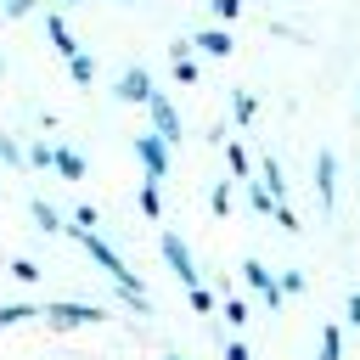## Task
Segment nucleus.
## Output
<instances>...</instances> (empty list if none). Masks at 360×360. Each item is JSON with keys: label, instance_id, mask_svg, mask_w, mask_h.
Instances as JSON below:
<instances>
[{"label": "nucleus", "instance_id": "38", "mask_svg": "<svg viewBox=\"0 0 360 360\" xmlns=\"http://www.w3.org/2000/svg\"><path fill=\"white\" fill-rule=\"evenodd\" d=\"M56 6H79V0H56Z\"/></svg>", "mask_w": 360, "mask_h": 360}, {"label": "nucleus", "instance_id": "22", "mask_svg": "<svg viewBox=\"0 0 360 360\" xmlns=\"http://www.w3.org/2000/svg\"><path fill=\"white\" fill-rule=\"evenodd\" d=\"M186 298H191V309H197V315H214V292H208L202 281H197V287H186Z\"/></svg>", "mask_w": 360, "mask_h": 360}, {"label": "nucleus", "instance_id": "26", "mask_svg": "<svg viewBox=\"0 0 360 360\" xmlns=\"http://www.w3.org/2000/svg\"><path fill=\"white\" fill-rule=\"evenodd\" d=\"M0 163H22V146H17V135H6V129H0Z\"/></svg>", "mask_w": 360, "mask_h": 360}, {"label": "nucleus", "instance_id": "31", "mask_svg": "<svg viewBox=\"0 0 360 360\" xmlns=\"http://www.w3.org/2000/svg\"><path fill=\"white\" fill-rule=\"evenodd\" d=\"M214 214H231V186H214Z\"/></svg>", "mask_w": 360, "mask_h": 360}, {"label": "nucleus", "instance_id": "13", "mask_svg": "<svg viewBox=\"0 0 360 360\" xmlns=\"http://www.w3.org/2000/svg\"><path fill=\"white\" fill-rule=\"evenodd\" d=\"M28 214H34V225H39V231H45V236H62V231H68V219H62V214H56V208H51V202H39V197H34V202H28Z\"/></svg>", "mask_w": 360, "mask_h": 360}, {"label": "nucleus", "instance_id": "3", "mask_svg": "<svg viewBox=\"0 0 360 360\" xmlns=\"http://www.w3.org/2000/svg\"><path fill=\"white\" fill-rule=\"evenodd\" d=\"M135 158H141V169H146V180H163L169 174V141L163 135H135Z\"/></svg>", "mask_w": 360, "mask_h": 360}, {"label": "nucleus", "instance_id": "34", "mask_svg": "<svg viewBox=\"0 0 360 360\" xmlns=\"http://www.w3.org/2000/svg\"><path fill=\"white\" fill-rule=\"evenodd\" d=\"M349 321L360 326V292H349Z\"/></svg>", "mask_w": 360, "mask_h": 360}, {"label": "nucleus", "instance_id": "19", "mask_svg": "<svg viewBox=\"0 0 360 360\" xmlns=\"http://www.w3.org/2000/svg\"><path fill=\"white\" fill-rule=\"evenodd\" d=\"M39 309L34 304H0V326H17V321H34Z\"/></svg>", "mask_w": 360, "mask_h": 360}, {"label": "nucleus", "instance_id": "20", "mask_svg": "<svg viewBox=\"0 0 360 360\" xmlns=\"http://www.w3.org/2000/svg\"><path fill=\"white\" fill-rule=\"evenodd\" d=\"M34 11H39V0H0V17H11V22L34 17Z\"/></svg>", "mask_w": 360, "mask_h": 360}, {"label": "nucleus", "instance_id": "14", "mask_svg": "<svg viewBox=\"0 0 360 360\" xmlns=\"http://www.w3.org/2000/svg\"><path fill=\"white\" fill-rule=\"evenodd\" d=\"M68 73H73V84H96V56L73 51V56H68Z\"/></svg>", "mask_w": 360, "mask_h": 360}, {"label": "nucleus", "instance_id": "33", "mask_svg": "<svg viewBox=\"0 0 360 360\" xmlns=\"http://www.w3.org/2000/svg\"><path fill=\"white\" fill-rule=\"evenodd\" d=\"M225 360H248V343H225Z\"/></svg>", "mask_w": 360, "mask_h": 360}, {"label": "nucleus", "instance_id": "27", "mask_svg": "<svg viewBox=\"0 0 360 360\" xmlns=\"http://www.w3.org/2000/svg\"><path fill=\"white\" fill-rule=\"evenodd\" d=\"M225 321H231V326H248V304H242V298H225Z\"/></svg>", "mask_w": 360, "mask_h": 360}, {"label": "nucleus", "instance_id": "28", "mask_svg": "<svg viewBox=\"0 0 360 360\" xmlns=\"http://www.w3.org/2000/svg\"><path fill=\"white\" fill-rule=\"evenodd\" d=\"M225 163H231V174H248V152L242 146H225Z\"/></svg>", "mask_w": 360, "mask_h": 360}, {"label": "nucleus", "instance_id": "30", "mask_svg": "<svg viewBox=\"0 0 360 360\" xmlns=\"http://www.w3.org/2000/svg\"><path fill=\"white\" fill-rule=\"evenodd\" d=\"M270 214H276V225H281V231H298V214H292V208H287V202H276V208H270Z\"/></svg>", "mask_w": 360, "mask_h": 360}, {"label": "nucleus", "instance_id": "6", "mask_svg": "<svg viewBox=\"0 0 360 360\" xmlns=\"http://www.w3.org/2000/svg\"><path fill=\"white\" fill-rule=\"evenodd\" d=\"M158 248H163V259H169V270L180 276V287H197V264H191V248L174 236V231H163L158 236Z\"/></svg>", "mask_w": 360, "mask_h": 360}, {"label": "nucleus", "instance_id": "25", "mask_svg": "<svg viewBox=\"0 0 360 360\" xmlns=\"http://www.w3.org/2000/svg\"><path fill=\"white\" fill-rule=\"evenodd\" d=\"M276 287H281V298H287V292H304V270H281Z\"/></svg>", "mask_w": 360, "mask_h": 360}, {"label": "nucleus", "instance_id": "7", "mask_svg": "<svg viewBox=\"0 0 360 360\" xmlns=\"http://www.w3.org/2000/svg\"><path fill=\"white\" fill-rule=\"evenodd\" d=\"M315 191H321V208H332L338 202V158L321 146L315 152Z\"/></svg>", "mask_w": 360, "mask_h": 360}, {"label": "nucleus", "instance_id": "36", "mask_svg": "<svg viewBox=\"0 0 360 360\" xmlns=\"http://www.w3.org/2000/svg\"><path fill=\"white\" fill-rule=\"evenodd\" d=\"M163 360H186V354H163Z\"/></svg>", "mask_w": 360, "mask_h": 360}, {"label": "nucleus", "instance_id": "24", "mask_svg": "<svg viewBox=\"0 0 360 360\" xmlns=\"http://www.w3.org/2000/svg\"><path fill=\"white\" fill-rule=\"evenodd\" d=\"M11 276H17V281H39V264H34V259H22V253H17V259H11Z\"/></svg>", "mask_w": 360, "mask_h": 360}, {"label": "nucleus", "instance_id": "11", "mask_svg": "<svg viewBox=\"0 0 360 360\" xmlns=\"http://www.w3.org/2000/svg\"><path fill=\"white\" fill-rule=\"evenodd\" d=\"M169 56H174V79H180V84H197V73H202V68H197V56H191V39H174V45H169Z\"/></svg>", "mask_w": 360, "mask_h": 360}, {"label": "nucleus", "instance_id": "4", "mask_svg": "<svg viewBox=\"0 0 360 360\" xmlns=\"http://www.w3.org/2000/svg\"><path fill=\"white\" fill-rule=\"evenodd\" d=\"M39 315H45V321H56V326H96V321H107V309H101V304H68V298H62V304H45Z\"/></svg>", "mask_w": 360, "mask_h": 360}, {"label": "nucleus", "instance_id": "12", "mask_svg": "<svg viewBox=\"0 0 360 360\" xmlns=\"http://www.w3.org/2000/svg\"><path fill=\"white\" fill-rule=\"evenodd\" d=\"M191 51H208V56H231V34H225V28H197V34H191Z\"/></svg>", "mask_w": 360, "mask_h": 360}, {"label": "nucleus", "instance_id": "2", "mask_svg": "<svg viewBox=\"0 0 360 360\" xmlns=\"http://www.w3.org/2000/svg\"><path fill=\"white\" fill-rule=\"evenodd\" d=\"M146 112H152V135H163L169 146H180L186 124H180V112H174V101H169L163 90H152V96H146Z\"/></svg>", "mask_w": 360, "mask_h": 360}, {"label": "nucleus", "instance_id": "21", "mask_svg": "<svg viewBox=\"0 0 360 360\" xmlns=\"http://www.w3.org/2000/svg\"><path fill=\"white\" fill-rule=\"evenodd\" d=\"M231 112H236V124H248V118L259 112V101H253L248 90H236V96H231Z\"/></svg>", "mask_w": 360, "mask_h": 360}, {"label": "nucleus", "instance_id": "23", "mask_svg": "<svg viewBox=\"0 0 360 360\" xmlns=\"http://www.w3.org/2000/svg\"><path fill=\"white\" fill-rule=\"evenodd\" d=\"M22 158H28L34 169H51V141H34V146H22Z\"/></svg>", "mask_w": 360, "mask_h": 360}, {"label": "nucleus", "instance_id": "9", "mask_svg": "<svg viewBox=\"0 0 360 360\" xmlns=\"http://www.w3.org/2000/svg\"><path fill=\"white\" fill-rule=\"evenodd\" d=\"M51 169H56L62 180H84V174H90L84 152H73V146H51Z\"/></svg>", "mask_w": 360, "mask_h": 360}, {"label": "nucleus", "instance_id": "32", "mask_svg": "<svg viewBox=\"0 0 360 360\" xmlns=\"http://www.w3.org/2000/svg\"><path fill=\"white\" fill-rule=\"evenodd\" d=\"M73 225H84V231H90V225H96V208H90V202H79V208H73Z\"/></svg>", "mask_w": 360, "mask_h": 360}, {"label": "nucleus", "instance_id": "18", "mask_svg": "<svg viewBox=\"0 0 360 360\" xmlns=\"http://www.w3.org/2000/svg\"><path fill=\"white\" fill-rule=\"evenodd\" d=\"M343 354V332L338 326H321V360H338Z\"/></svg>", "mask_w": 360, "mask_h": 360}, {"label": "nucleus", "instance_id": "5", "mask_svg": "<svg viewBox=\"0 0 360 360\" xmlns=\"http://www.w3.org/2000/svg\"><path fill=\"white\" fill-rule=\"evenodd\" d=\"M112 96H118V101H129V107H146V96H152V73H146L141 62H129V68L118 73Z\"/></svg>", "mask_w": 360, "mask_h": 360}, {"label": "nucleus", "instance_id": "29", "mask_svg": "<svg viewBox=\"0 0 360 360\" xmlns=\"http://www.w3.org/2000/svg\"><path fill=\"white\" fill-rule=\"evenodd\" d=\"M248 202H253V208H259V214H270V208H276V197H270V191H264V186H253V191H248Z\"/></svg>", "mask_w": 360, "mask_h": 360}, {"label": "nucleus", "instance_id": "37", "mask_svg": "<svg viewBox=\"0 0 360 360\" xmlns=\"http://www.w3.org/2000/svg\"><path fill=\"white\" fill-rule=\"evenodd\" d=\"M107 6H129V0H107Z\"/></svg>", "mask_w": 360, "mask_h": 360}, {"label": "nucleus", "instance_id": "17", "mask_svg": "<svg viewBox=\"0 0 360 360\" xmlns=\"http://www.w3.org/2000/svg\"><path fill=\"white\" fill-rule=\"evenodd\" d=\"M208 17L214 22H236L242 17V0H208Z\"/></svg>", "mask_w": 360, "mask_h": 360}, {"label": "nucleus", "instance_id": "8", "mask_svg": "<svg viewBox=\"0 0 360 360\" xmlns=\"http://www.w3.org/2000/svg\"><path fill=\"white\" fill-rule=\"evenodd\" d=\"M242 276H248V287H253V292H259L270 309H281V287H276V276H270L259 259H242Z\"/></svg>", "mask_w": 360, "mask_h": 360}, {"label": "nucleus", "instance_id": "35", "mask_svg": "<svg viewBox=\"0 0 360 360\" xmlns=\"http://www.w3.org/2000/svg\"><path fill=\"white\" fill-rule=\"evenodd\" d=\"M0 79H6V56H0Z\"/></svg>", "mask_w": 360, "mask_h": 360}, {"label": "nucleus", "instance_id": "15", "mask_svg": "<svg viewBox=\"0 0 360 360\" xmlns=\"http://www.w3.org/2000/svg\"><path fill=\"white\" fill-rule=\"evenodd\" d=\"M141 214H146V219L163 214V191H158V180H141Z\"/></svg>", "mask_w": 360, "mask_h": 360}, {"label": "nucleus", "instance_id": "10", "mask_svg": "<svg viewBox=\"0 0 360 360\" xmlns=\"http://www.w3.org/2000/svg\"><path fill=\"white\" fill-rule=\"evenodd\" d=\"M45 39H51L62 56H73V51H79V39H73V28H68V17H62V11H45Z\"/></svg>", "mask_w": 360, "mask_h": 360}, {"label": "nucleus", "instance_id": "1", "mask_svg": "<svg viewBox=\"0 0 360 360\" xmlns=\"http://www.w3.org/2000/svg\"><path fill=\"white\" fill-rule=\"evenodd\" d=\"M68 236H73V242H79V248H84V253H90V259H96V264H101V270H107V276L118 281V292H124V298H129L135 309H146V292H141L135 270H129V264H124V259H118V253H112V248H107V242H101L96 231H84V225H68Z\"/></svg>", "mask_w": 360, "mask_h": 360}, {"label": "nucleus", "instance_id": "16", "mask_svg": "<svg viewBox=\"0 0 360 360\" xmlns=\"http://www.w3.org/2000/svg\"><path fill=\"white\" fill-rule=\"evenodd\" d=\"M264 191H270L276 202L287 197V180H281V163H276V158H264Z\"/></svg>", "mask_w": 360, "mask_h": 360}]
</instances>
